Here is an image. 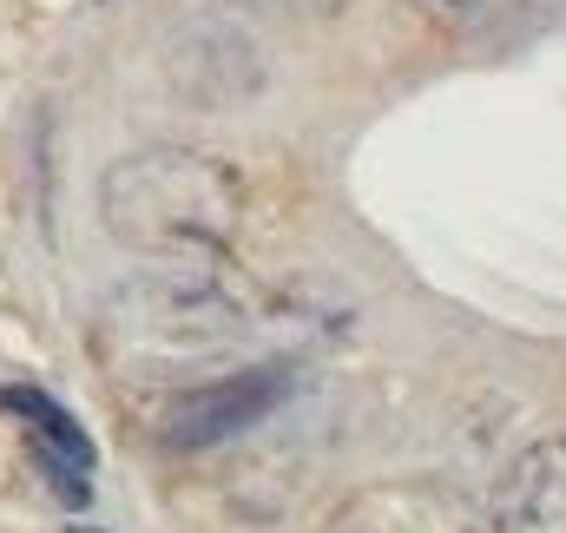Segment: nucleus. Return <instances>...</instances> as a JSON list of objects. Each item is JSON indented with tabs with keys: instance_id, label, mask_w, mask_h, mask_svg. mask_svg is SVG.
<instances>
[{
	"instance_id": "1",
	"label": "nucleus",
	"mask_w": 566,
	"mask_h": 533,
	"mask_svg": "<svg viewBox=\"0 0 566 533\" xmlns=\"http://www.w3.org/2000/svg\"><path fill=\"white\" fill-rule=\"evenodd\" d=\"M99 218L139 251H218L244 218V178L191 145H151L99 178Z\"/></svg>"
},
{
	"instance_id": "2",
	"label": "nucleus",
	"mask_w": 566,
	"mask_h": 533,
	"mask_svg": "<svg viewBox=\"0 0 566 533\" xmlns=\"http://www.w3.org/2000/svg\"><path fill=\"white\" fill-rule=\"evenodd\" d=\"M296 389V369L290 363H251L238 376H218L205 389H185L165 415V441L198 454V448H218V441H238L244 428H258L264 415H277Z\"/></svg>"
},
{
	"instance_id": "3",
	"label": "nucleus",
	"mask_w": 566,
	"mask_h": 533,
	"mask_svg": "<svg viewBox=\"0 0 566 533\" xmlns=\"http://www.w3.org/2000/svg\"><path fill=\"white\" fill-rule=\"evenodd\" d=\"M323 533H488V514L441 481H382L349 494Z\"/></svg>"
},
{
	"instance_id": "4",
	"label": "nucleus",
	"mask_w": 566,
	"mask_h": 533,
	"mask_svg": "<svg viewBox=\"0 0 566 533\" xmlns=\"http://www.w3.org/2000/svg\"><path fill=\"white\" fill-rule=\"evenodd\" d=\"M488 533H566V435H547L507 461Z\"/></svg>"
},
{
	"instance_id": "5",
	"label": "nucleus",
	"mask_w": 566,
	"mask_h": 533,
	"mask_svg": "<svg viewBox=\"0 0 566 533\" xmlns=\"http://www.w3.org/2000/svg\"><path fill=\"white\" fill-rule=\"evenodd\" d=\"M0 408L33 428V461H40V474L53 481V494H60L66 508H86V501H93V488H86V474H93V441H86V428L46 396V389H0Z\"/></svg>"
},
{
	"instance_id": "6",
	"label": "nucleus",
	"mask_w": 566,
	"mask_h": 533,
	"mask_svg": "<svg viewBox=\"0 0 566 533\" xmlns=\"http://www.w3.org/2000/svg\"><path fill=\"white\" fill-rule=\"evenodd\" d=\"M66 533H99V527H66Z\"/></svg>"
}]
</instances>
